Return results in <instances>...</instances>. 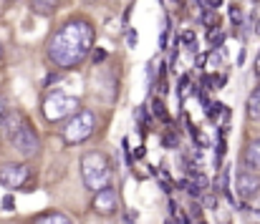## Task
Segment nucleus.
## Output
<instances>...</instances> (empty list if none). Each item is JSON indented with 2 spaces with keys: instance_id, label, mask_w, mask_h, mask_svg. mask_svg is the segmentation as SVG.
I'll list each match as a JSON object with an SVG mask.
<instances>
[{
  "instance_id": "nucleus-1",
  "label": "nucleus",
  "mask_w": 260,
  "mask_h": 224,
  "mask_svg": "<svg viewBox=\"0 0 260 224\" xmlns=\"http://www.w3.org/2000/svg\"><path fill=\"white\" fill-rule=\"evenodd\" d=\"M93 46V25L84 18L63 23L48 41V58L58 68H74L88 56Z\"/></svg>"
},
{
  "instance_id": "nucleus-2",
  "label": "nucleus",
  "mask_w": 260,
  "mask_h": 224,
  "mask_svg": "<svg viewBox=\"0 0 260 224\" xmlns=\"http://www.w3.org/2000/svg\"><path fill=\"white\" fill-rule=\"evenodd\" d=\"M81 179H84V186L91 189L93 194L99 189L109 186L111 166H109V159L101 151H88L81 156Z\"/></svg>"
},
{
  "instance_id": "nucleus-3",
  "label": "nucleus",
  "mask_w": 260,
  "mask_h": 224,
  "mask_svg": "<svg viewBox=\"0 0 260 224\" xmlns=\"http://www.w3.org/2000/svg\"><path fill=\"white\" fill-rule=\"evenodd\" d=\"M93 129H96V116H93V111L81 108V111H76L74 116H69V121H66V126H63L61 131H63V141H66V144H81V141H86L88 136L93 134Z\"/></svg>"
},
{
  "instance_id": "nucleus-4",
  "label": "nucleus",
  "mask_w": 260,
  "mask_h": 224,
  "mask_svg": "<svg viewBox=\"0 0 260 224\" xmlns=\"http://www.w3.org/2000/svg\"><path fill=\"white\" fill-rule=\"evenodd\" d=\"M76 111H79V98H74V96H69L63 91H53L43 101V116L48 121H53V124L74 116Z\"/></svg>"
},
{
  "instance_id": "nucleus-5",
  "label": "nucleus",
  "mask_w": 260,
  "mask_h": 224,
  "mask_svg": "<svg viewBox=\"0 0 260 224\" xmlns=\"http://www.w3.org/2000/svg\"><path fill=\"white\" fill-rule=\"evenodd\" d=\"M10 144H13V149L18 151L23 159H30V156H36L38 149H41V139H38V134H36V129L28 124V121H23V126L8 139Z\"/></svg>"
},
{
  "instance_id": "nucleus-6",
  "label": "nucleus",
  "mask_w": 260,
  "mask_h": 224,
  "mask_svg": "<svg viewBox=\"0 0 260 224\" xmlns=\"http://www.w3.org/2000/svg\"><path fill=\"white\" fill-rule=\"evenodd\" d=\"M30 179L28 164H0V184L5 189H20Z\"/></svg>"
},
{
  "instance_id": "nucleus-7",
  "label": "nucleus",
  "mask_w": 260,
  "mask_h": 224,
  "mask_svg": "<svg viewBox=\"0 0 260 224\" xmlns=\"http://www.w3.org/2000/svg\"><path fill=\"white\" fill-rule=\"evenodd\" d=\"M235 192L243 202H253L255 197H260V176L250 169H240L235 176Z\"/></svg>"
},
{
  "instance_id": "nucleus-8",
  "label": "nucleus",
  "mask_w": 260,
  "mask_h": 224,
  "mask_svg": "<svg viewBox=\"0 0 260 224\" xmlns=\"http://www.w3.org/2000/svg\"><path fill=\"white\" fill-rule=\"evenodd\" d=\"M116 204H119V199H116L114 186H104V189H99V192L93 194V202H91L93 212H96V214H101V217L114 214V212H116Z\"/></svg>"
},
{
  "instance_id": "nucleus-9",
  "label": "nucleus",
  "mask_w": 260,
  "mask_h": 224,
  "mask_svg": "<svg viewBox=\"0 0 260 224\" xmlns=\"http://www.w3.org/2000/svg\"><path fill=\"white\" fill-rule=\"evenodd\" d=\"M23 121H25L23 114H18V111H5L3 119H0V134H3V139H10V136L23 126Z\"/></svg>"
},
{
  "instance_id": "nucleus-10",
  "label": "nucleus",
  "mask_w": 260,
  "mask_h": 224,
  "mask_svg": "<svg viewBox=\"0 0 260 224\" xmlns=\"http://www.w3.org/2000/svg\"><path fill=\"white\" fill-rule=\"evenodd\" d=\"M245 166L253 171V169H260V139L250 141L248 149H245Z\"/></svg>"
},
{
  "instance_id": "nucleus-11",
  "label": "nucleus",
  "mask_w": 260,
  "mask_h": 224,
  "mask_svg": "<svg viewBox=\"0 0 260 224\" xmlns=\"http://www.w3.org/2000/svg\"><path fill=\"white\" fill-rule=\"evenodd\" d=\"M30 224H74V222H71L66 214H61V212H43V214H38Z\"/></svg>"
},
{
  "instance_id": "nucleus-12",
  "label": "nucleus",
  "mask_w": 260,
  "mask_h": 224,
  "mask_svg": "<svg viewBox=\"0 0 260 224\" xmlns=\"http://www.w3.org/2000/svg\"><path fill=\"white\" fill-rule=\"evenodd\" d=\"M240 212L250 224H260V197H255L253 202H245Z\"/></svg>"
},
{
  "instance_id": "nucleus-13",
  "label": "nucleus",
  "mask_w": 260,
  "mask_h": 224,
  "mask_svg": "<svg viewBox=\"0 0 260 224\" xmlns=\"http://www.w3.org/2000/svg\"><path fill=\"white\" fill-rule=\"evenodd\" d=\"M58 8V0H30V10L38 15H51Z\"/></svg>"
},
{
  "instance_id": "nucleus-14",
  "label": "nucleus",
  "mask_w": 260,
  "mask_h": 224,
  "mask_svg": "<svg viewBox=\"0 0 260 224\" xmlns=\"http://www.w3.org/2000/svg\"><path fill=\"white\" fill-rule=\"evenodd\" d=\"M248 116L260 119V83L253 88V93H250V98H248Z\"/></svg>"
},
{
  "instance_id": "nucleus-15",
  "label": "nucleus",
  "mask_w": 260,
  "mask_h": 224,
  "mask_svg": "<svg viewBox=\"0 0 260 224\" xmlns=\"http://www.w3.org/2000/svg\"><path fill=\"white\" fill-rule=\"evenodd\" d=\"M182 43L189 46V51H197V41H194V33L192 30H184L182 33Z\"/></svg>"
},
{
  "instance_id": "nucleus-16",
  "label": "nucleus",
  "mask_w": 260,
  "mask_h": 224,
  "mask_svg": "<svg viewBox=\"0 0 260 224\" xmlns=\"http://www.w3.org/2000/svg\"><path fill=\"white\" fill-rule=\"evenodd\" d=\"M152 111H154L162 121H170V116H167V111H165V103H162V101H154V103H152Z\"/></svg>"
},
{
  "instance_id": "nucleus-17",
  "label": "nucleus",
  "mask_w": 260,
  "mask_h": 224,
  "mask_svg": "<svg viewBox=\"0 0 260 224\" xmlns=\"http://www.w3.org/2000/svg\"><path fill=\"white\" fill-rule=\"evenodd\" d=\"M222 41H225V33H210V43H212V48H222Z\"/></svg>"
},
{
  "instance_id": "nucleus-18",
  "label": "nucleus",
  "mask_w": 260,
  "mask_h": 224,
  "mask_svg": "<svg viewBox=\"0 0 260 224\" xmlns=\"http://www.w3.org/2000/svg\"><path fill=\"white\" fill-rule=\"evenodd\" d=\"M222 108H225L222 103H207V116H210V119H217Z\"/></svg>"
},
{
  "instance_id": "nucleus-19",
  "label": "nucleus",
  "mask_w": 260,
  "mask_h": 224,
  "mask_svg": "<svg viewBox=\"0 0 260 224\" xmlns=\"http://www.w3.org/2000/svg\"><path fill=\"white\" fill-rule=\"evenodd\" d=\"M137 30H126V43H129V48H137Z\"/></svg>"
},
{
  "instance_id": "nucleus-20",
  "label": "nucleus",
  "mask_w": 260,
  "mask_h": 224,
  "mask_svg": "<svg viewBox=\"0 0 260 224\" xmlns=\"http://www.w3.org/2000/svg\"><path fill=\"white\" fill-rule=\"evenodd\" d=\"M3 207H5V212H13V209H15V199L8 194V197L3 199Z\"/></svg>"
},
{
  "instance_id": "nucleus-21",
  "label": "nucleus",
  "mask_w": 260,
  "mask_h": 224,
  "mask_svg": "<svg viewBox=\"0 0 260 224\" xmlns=\"http://www.w3.org/2000/svg\"><path fill=\"white\" fill-rule=\"evenodd\" d=\"M189 212H192V217H197V219L202 217V207H200L197 202H192V207H189Z\"/></svg>"
},
{
  "instance_id": "nucleus-22",
  "label": "nucleus",
  "mask_w": 260,
  "mask_h": 224,
  "mask_svg": "<svg viewBox=\"0 0 260 224\" xmlns=\"http://www.w3.org/2000/svg\"><path fill=\"white\" fill-rule=\"evenodd\" d=\"M230 18H233L235 23H240V8H238V5H233V8H230Z\"/></svg>"
},
{
  "instance_id": "nucleus-23",
  "label": "nucleus",
  "mask_w": 260,
  "mask_h": 224,
  "mask_svg": "<svg viewBox=\"0 0 260 224\" xmlns=\"http://www.w3.org/2000/svg\"><path fill=\"white\" fill-rule=\"evenodd\" d=\"M177 146V136H172V134H170V136H167V139H165V146Z\"/></svg>"
},
{
  "instance_id": "nucleus-24",
  "label": "nucleus",
  "mask_w": 260,
  "mask_h": 224,
  "mask_svg": "<svg viewBox=\"0 0 260 224\" xmlns=\"http://www.w3.org/2000/svg\"><path fill=\"white\" fill-rule=\"evenodd\" d=\"M137 222V214H126V217H124V224H134Z\"/></svg>"
},
{
  "instance_id": "nucleus-25",
  "label": "nucleus",
  "mask_w": 260,
  "mask_h": 224,
  "mask_svg": "<svg viewBox=\"0 0 260 224\" xmlns=\"http://www.w3.org/2000/svg\"><path fill=\"white\" fill-rule=\"evenodd\" d=\"M104 58H106L104 51H96V53H93V61H104Z\"/></svg>"
},
{
  "instance_id": "nucleus-26",
  "label": "nucleus",
  "mask_w": 260,
  "mask_h": 224,
  "mask_svg": "<svg viewBox=\"0 0 260 224\" xmlns=\"http://www.w3.org/2000/svg\"><path fill=\"white\" fill-rule=\"evenodd\" d=\"M255 76H260V51H258V56H255Z\"/></svg>"
},
{
  "instance_id": "nucleus-27",
  "label": "nucleus",
  "mask_w": 260,
  "mask_h": 224,
  "mask_svg": "<svg viewBox=\"0 0 260 224\" xmlns=\"http://www.w3.org/2000/svg\"><path fill=\"white\" fill-rule=\"evenodd\" d=\"M3 114H5V106H3V101H0V119H3Z\"/></svg>"
},
{
  "instance_id": "nucleus-28",
  "label": "nucleus",
  "mask_w": 260,
  "mask_h": 224,
  "mask_svg": "<svg viewBox=\"0 0 260 224\" xmlns=\"http://www.w3.org/2000/svg\"><path fill=\"white\" fill-rule=\"evenodd\" d=\"M0 56H3V46H0Z\"/></svg>"
},
{
  "instance_id": "nucleus-29",
  "label": "nucleus",
  "mask_w": 260,
  "mask_h": 224,
  "mask_svg": "<svg viewBox=\"0 0 260 224\" xmlns=\"http://www.w3.org/2000/svg\"><path fill=\"white\" fill-rule=\"evenodd\" d=\"M197 224H207V222H197Z\"/></svg>"
},
{
  "instance_id": "nucleus-30",
  "label": "nucleus",
  "mask_w": 260,
  "mask_h": 224,
  "mask_svg": "<svg viewBox=\"0 0 260 224\" xmlns=\"http://www.w3.org/2000/svg\"><path fill=\"white\" fill-rule=\"evenodd\" d=\"M197 3H202V0H197Z\"/></svg>"
}]
</instances>
